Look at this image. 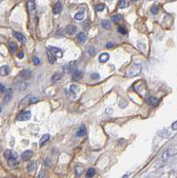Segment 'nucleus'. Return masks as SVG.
Segmentation results:
<instances>
[{"instance_id":"1","label":"nucleus","mask_w":177,"mask_h":178,"mask_svg":"<svg viewBox=\"0 0 177 178\" xmlns=\"http://www.w3.org/2000/svg\"><path fill=\"white\" fill-rule=\"evenodd\" d=\"M142 69H143V65L141 63H135V64H133L129 70H127L126 72V76L128 77H135V76H138L141 74L142 72Z\"/></svg>"},{"instance_id":"2","label":"nucleus","mask_w":177,"mask_h":178,"mask_svg":"<svg viewBox=\"0 0 177 178\" xmlns=\"http://www.w3.org/2000/svg\"><path fill=\"white\" fill-rule=\"evenodd\" d=\"M176 153H177V150L176 149H174V148H169L168 150H166L163 153V155H162V160L163 161H166L169 159V158L174 156Z\"/></svg>"},{"instance_id":"3","label":"nucleus","mask_w":177,"mask_h":178,"mask_svg":"<svg viewBox=\"0 0 177 178\" xmlns=\"http://www.w3.org/2000/svg\"><path fill=\"white\" fill-rule=\"evenodd\" d=\"M30 117H31L30 111L25 110V111H22L21 114H19L16 117V120L19 121H26V120H29Z\"/></svg>"},{"instance_id":"4","label":"nucleus","mask_w":177,"mask_h":178,"mask_svg":"<svg viewBox=\"0 0 177 178\" xmlns=\"http://www.w3.org/2000/svg\"><path fill=\"white\" fill-rule=\"evenodd\" d=\"M146 101H147V103L150 104V105H151V106H157V105H159V99H158V98H156V97H154V96H149V97H147L146 98Z\"/></svg>"},{"instance_id":"5","label":"nucleus","mask_w":177,"mask_h":178,"mask_svg":"<svg viewBox=\"0 0 177 178\" xmlns=\"http://www.w3.org/2000/svg\"><path fill=\"white\" fill-rule=\"evenodd\" d=\"M82 77H83V73L79 70H76L74 72H72V80L74 81H77V80H81Z\"/></svg>"},{"instance_id":"6","label":"nucleus","mask_w":177,"mask_h":178,"mask_svg":"<svg viewBox=\"0 0 177 178\" xmlns=\"http://www.w3.org/2000/svg\"><path fill=\"white\" fill-rule=\"evenodd\" d=\"M27 8L30 13H33L36 10V3L34 0H28L27 2Z\"/></svg>"},{"instance_id":"7","label":"nucleus","mask_w":177,"mask_h":178,"mask_svg":"<svg viewBox=\"0 0 177 178\" xmlns=\"http://www.w3.org/2000/svg\"><path fill=\"white\" fill-rule=\"evenodd\" d=\"M64 69L67 70V72H74L77 70V64L76 62H70L68 65L64 67Z\"/></svg>"},{"instance_id":"8","label":"nucleus","mask_w":177,"mask_h":178,"mask_svg":"<svg viewBox=\"0 0 177 178\" xmlns=\"http://www.w3.org/2000/svg\"><path fill=\"white\" fill-rule=\"evenodd\" d=\"M13 36L18 39V40H19L20 42H22V43H26V37H25L22 33L17 32V31H13Z\"/></svg>"},{"instance_id":"9","label":"nucleus","mask_w":177,"mask_h":178,"mask_svg":"<svg viewBox=\"0 0 177 178\" xmlns=\"http://www.w3.org/2000/svg\"><path fill=\"white\" fill-rule=\"evenodd\" d=\"M32 151H25L24 152H22V160H23V161H27V160H29L30 158L32 157Z\"/></svg>"},{"instance_id":"10","label":"nucleus","mask_w":177,"mask_h":178,"mask_svg":"<svg viewBox=\"0 0 177 178\" xmlns=\"http://www.w3.org/2000/svg\"><path fill=\"white\" fill-rule=\"evenodd\" d=\"M12 97H13V89L12 88H8L6 90V95H5V103H8L11 101Z\"/></svg>"},{"instance_id":"11","label":"nucleus","mask_w":177,"mask_h":178,"mask_svg":"<svg viewBox=\"0 0 177 178\" xmlns=\"http://www.w3.org/2000/svg\"><path fill=\"white\" fill-rule=\"evenodd\" d=\"M46 53H47V58H48V61H49V63H54V61H55V59H56V57H55V54L48 48L47 49V51H46Z\"/></svg>"},{"instance_id":"12","label":"nucleus","mask_w":177,"mask_h":178,"mask_svg":"<svg viewBox=\"0 0 177 178\" xmlns=\"http://www.w3.org/2000/svg\"><path fill=\"white\" fill-rule=\"evenodd\" d=\"M29 103H31V96L30 95L26 96L23 99V100L21 103H20V107H25V106H27Z\"/></svg>"},{"instance_id":"13","label":"nucleus","mask_w":177,"mask_h":178,"mask_svg":"<svg viewBox=\"0 0 177 178\" xmlns=\"http://www.w3.org/2000/svg\"><path fill=\"white\" fill-rule=\"evenodd\" d=\"M62 10H63V5H62V3L61 2H57L55 4L54 7H53V12L54 14H58V13H60L62 12Z\"/></svg>"},{"instance_id":"14","label":"nucleus","mask_w":177,"mask_h":178,"mask_svg":"<svg viewBox=\"0 0 177 178\" xmlns=\"http://www.w3.org/2000/svg\"><path fill=\"white\" fill-rule=\"evenodd\" d=\"M31 75H32V72H31V70H23L22 72H21V76L23 77V78H25V80H29V78H30L31 77Z\"/></svg>"},{"instance_id":"15","label":"nucleus","mask_w":177,"mask_h":178,"mask_svg":"<svg viewBox=\"0 0 177 178\" xmlns=\"http://www.w3.org/2000/svg\"><path fill=\"white\" fill-rule=\"evenodd\" d=\"M86 34L84 32H80V33L77 34V40L79 43H84L86 41Z\"/></svg>"},{"instance_id":"16","label":"nucleus","mask_w":177,"mask_h":178,"mask_svg":"<svg viewBox=\"0 0 177 178\" xmlns=\"http://www.w3.org/2000/svg\"><path fill=\"white\" fill-rule=\"evenodd\" d=\"M86 134V128L85 126H81V127H79V129H78L77 132V135L79 136V137L85 136Z\"/></svg>"},{"instance_id":"17","label":"nucleus","mask_w":177,"mask_h":178,"mask_svg":"<svg viewBox=\"0 0 177 178\" xmlns=\"http://www.w3.org/2000/svg\"><path fill=\"white\" fill-rule=\"evenodd\" d=\"M109 59H110V55L108 53H103L99 56V61L101 63H106L109 61Z\"/></svg>"},{"instance_id":"18","label":"nucleus","mask_w":177,"mask_h":178,"mask_svg":"<svg viewBox=\"0 0 177 178\" xmlns=\"http://www.w3.org/2000/svg\"><path fill=\"white\" fill-rule=\"evenodd\" d=\"M55 55H57L58 57H62L63 56V52H62V50H60L59 48H57V47H53V46H50V47H48Z\"/></svg>"},{"instance_id":"19","label":"nucleus","mask_w":177,"mask_h":178,"mask_svg":"<svg viewBox=\"0 0 177 178\" xmlns=\"http://www.w3.org/2000/svg\"><path fill=\"white\" fill-rule=\"evenodd\" d=\"M66 32L69 35H73L77 32V28L74 25H69L66 28Z\"/></svg>"},{"instance_id":"20","label":"nucleus","mask_w":177,"mask_h":178,"mask_svg":"<svg viewBox=\"0 0 177 178\" xmlns=\"http://www.w3.org/2000/svg\"><path fill=\"white\" fill-rule=\"evenodd\" d=\"M49 138H50V134H44L42 137H41V139H40V141H39V145L40 146H43L48 140H49Z\"/></svg>"},{"instance_id":"21","label":"nucleus","mask_w":177,"mask_h":178,"mask_svg":"<svg viewBox=\"0 0 177 178\" xmlns=\"http://www.w3.org/2000/svg\"><path fill=\"white\" fill-rule=\"evenodd\" d=\"M7 162H8V165H9L10 167H13V166L17 165V164H18V161H17V160H16V155L11 157L10 159H8V160H7Z\"/></svg>"},{"instance_id":"22","label":"nucleus","mask_w":177,"mask_h":178,"mask_svg":"<svg viewBox=\"0 0 177 178\" xmlns=\"http://www.w3.org/2000/svg\"><path fill=\"white\" fill-rule=\"evenodd\" d=\"M9 71H10L9 67L6 65H4L1 67V70H0V74H1V76H6L9 73Z\"/></svg>"},{"instance_id":"23","label":"nucleus","mask_w":177,"mask_h":178,"mask_svg":"<svg viewBox=\"0 0 177 178\" xmlns=\"http://www.w3.org/2000/svg\"><path fill=\"white\" fill-rule=\"evenodd\" d=\"M128 6H129V4H128V0H119V7L120 9L126 8Z\"/></svg>"},{"instance_id":"24","label":"nucleus","mask_w":177,"mask_h":178,"mask_svg":"<svg viewBox=\"0 0 177 178\" xmlns=\"http://www.w3.org/2000/svg\"><path fill=\"white\" fill-rule=\"evenodd\" d=\"M101 25L103 29L105 30H110L111 28V24L109 21H107V20H104V21H102L101 23Z\"/></svg>"},{"instance_id":"25","label":"nucleus","mask_w":177,"mask_h":178,"mask_svg":"<svg viewBox=\"0 0 177 178\" xmlns=\"http://www.w3.org/2000/svg\"><path fill=\"white\" fill-rule=\"evenodd\" d=\"M122 19H123V16L121 14H115L111 17L112 22H114V23H119L121 21Z\"/></svg>"},{"instance_id":"26","label":"nucleus","mask_w":177,"mask_h":178,"mask_svg":"<svg viewBox=\"0 0 177 178\" xmlns=\"http://www.w3.org/2000/svg\"><path fill=\"white\" fill-rule=\"evenodd\" d=\"M8 46H9V48H10L12 53H14L17 50V45L14 42H13V41H9L8 42Z\"/></svg>"},{"instance_id":"27","label":"nucleus","mask_w":177,"mask_h":178,"mask_svg":"<svg viewBox=\"0 0 177 178\" xmlns=\"http://www.w3.org/2000/svg\"><path fill=\"white\" fill-rule=\"evenodd\" d=\"M84 17H85V14H84V13H82V12H79V13H76L75 16H74L75 20H77V21H81V20L84 19Z\"/></svg>"},{"instance_id":"28","label":"nucleus","mask_w":177,"mask_h":178,"mask_svg":"<svg viewBox=\"0 0 177 178\" xmlns=\"http://www.w3.org/2000/svg\"><path fill=\"white\" fill-rule=\"evenodd\" d=\"M95 174V169L94 168H92V167H90L88 170H87V172H86V177H88V178H90V177H93V175Z\"/></svg>"},{"instance_id":"29","label":"nucleus","mask_w":177,"mask_h":178,"mask_svg":"<svg viewBox=\"0 0 177 178\" xmlns=\"http://www.w3.org/2000/svg\"><path fill=\"white\" fill-rule=\"evenodd\" d=\"M36 163L35 162H30L29 165H28V167H27V169H28V171L29 172H32V171H34L35 169H36Z\"/></svg>"},{"instance_id":"30","label":"nucleus","mask_w":177,"mask_h":178,"mask_svg":"<svg viewBox=\"0 0 177 178\" xmlns=\"http://www.w3.org/2000/svg\"><path fill=\"white\" fill-rule=\"evenodd\" d=\"M61 78H62V75H61L60 73H56V74H54V75L53 76L52 81H53V82H56V81H58V80H60Z\"/></svg>"},{"instance_id":"31","label":"nucleus","mask_w":177,"mask_h":178,"mask_svg":"<svg viewBox=\"0 0 177 178\" xmlns=\"http://www.w3.org/2000/svg\"><path fill=\"white\" fill-rule=\"evenodd\" d=\"M137 47L139 48V50L143 51V52H145L146 51V45L144 43H142V42H138L137 44Z\"/></svg>"},{"instance_id":"32","label":"nucleus","mask_w":177,"mask_h":178,"mask_svg":"<svg viewBox=\"0 0 177 178\" xmlns=\"http://www.w3.org/2000/svg\"><path fill=\"white\" fill-rule=\"evenodd\" d=\"M150 12H151L152 14H158L159 12V6H153L151 7V9H150Z\"/></svg>"},{"instance_id":"33","label":"nucleus","mask_w":177,"mask_h":178,"mask_svg":"<svg viewBox=\"0 0 177 178\" xmlns=\"http://www.w3.org/2000/svg\"><path fill=\"white\" fill-rule=\"evenodd\" d=\"M26 87H27V85H26L25 83H23V82L18 83V85H17V88H18L19 90H21V91L25 90V89H26Z\"/></svg>"},{"instance_id":"34","label":"nucleus","mask_w":177,"mask_h":178,"mask_svg":"<svg viewBox=\"0 0 177 178\" xmlns=\"http://www.w3.org/2000/svg\"><path fill=\"white\" fill-rule=\"evenodd\" d=\"M82 172H83V167H82L81 166H77V167H76V173H77V175L78 177H79V176L81 175Z\"/></svg>"},{"instance_id":"35","label":"nucleus","mask_w":177,"mask_h":178,"mask_svg":"<svg viewBox=\"0 0 177 178\" xmlns=\"http://www.w3.org/2000/svg\"><path fill=\"white\" fill-rule=\"evenodd\" d=\"M117 31H119L120 34H122V35H126V33H127V30H126V29L125 28V27H123V26H119V28H117Z\"/></svg>"},{"instance_id":"36","label":"nucleus","mask_w":177,"mask_h":178,"mask_svg":"<svg viewBox=\"0 0 177 178\" xmlns=\"http://www.w3.org/2000/svg\"><path fill=\"white\" fill-rule=\"evenodd\" d=\"M13 156H15V154L13 155V151H12L7 150V151H5V157L6 158L7 160H8V159H10V158H11V157H13Z\"/></svg>"},{"instance_id":"37","label":"nucleus","mask_w":177,"mask_h":178,"mask_svg":"<svg viewBox=\"0 0 177 178\" xmlns=\"http://www.w3.org/2000/svg\"><path fill=\"white\" fill-rule=\"evenodd\" d=\"M77 90H78V87L76 86V85H72V86H70V92L72 93V94H74L77 92Z\"/></svg>"},{"instance_id":"38","label":"nucleus","mask_w":177,"mask_h":178,"mask_svg":"<svg viewBox=\"0 0 177 178\" xmlns=\"http://www.w3.org/2000/svg\"><path fill=\"white\" fill-rule=\"evenodd\" d=\"M104 8H105V6H104V5H103V4L97 5V6H96V7H95V9H96V11H97V12H102V11H103V10H104Z\"/></svg>"},{"instance_id":"39","label":"nucleus","mask_w":177,"mask_h":178,"mask_svg":"<svg viewBox=\"0 0 177 178\" xmlns=\"http://www.w3.org/2000/svg\"><path fill=\"white\" fill-rule=\"evenodd\" d=\"M32 62H33V63L35 65H39V64H40V60H39V58L37 57V56H34L32 58Z\"/></svg>"},{"instance_id":"40","label":"nucleus","mask_w":177,"mask_h":178,"mask_svg":"<svg viewBox=\"0 0 177 178\" xmlns=\"http://www.w3.org/2000/svg\"><path fill=\"white\" fill-rule=\"evenodd\" d=\"M100 77V75L99 74H98V73H93L92 75H91V78H92V80H98V78H99Z\"/></svg>"},{"instance_id":"41","label":"nucleus","mask_w":177,"mask_h":178,"mask_svg":"<svg viewBox=\"0 0 177 178\" xmlns=\"http://www.w3.org/2000/svg\"><path fill=\"white\" fill-rule=\"evenodd\" d=\"M126 102L125 101V100H121L120 102H119V106L121 107V108H125L126 106Z\"/></svg>"},{"instance_id":"42","label":"nucleus","mask_w":177,"mask_h":178,"mask_svg":"<svg viewBox=\"0 0 177 178\" xmlns=\"http://www.w3.org/2000/svg\"><path fill=\"white\" fill-rule=\"evenodd\" d=\"M88 53H89L91 55H94V53H95V50H94V48H93V47H89V49H88Z\"/></svg>"},{"instance_id":"43","label":"nucleus","mask_w":177,"mask_h":178,"mask_svg":"<svg viewBox=\"0 0 177 178\" xmlns=\"http://www.w3.org/2000/svg\"><path fill=\"white\" fill-rule=\"evenodd\" d=\"M24 57V53L22 51V52H20L19 53H18V58H20V59H22Z\"/></svg>"},{"instance_id":"44","label":"nucleus","mask_w":177,"mask_h":178,"mask_svg":"<svg viewBox=\"0 0 177 178\" xmlns=\"http://www.w3.org/2000/svg\"><path fill=\"white\" fill-rule=\"evenodd\" d=\"M38 99L37 97H32L31 96V103H37Z\"/></svg>"},{"instance_id":"45","label":"nucleus","mask_w":177,"mask_h":178,"mask_svg":"<svg viewBox=\"0 0 177 178\" xmlns=\"http://www.w3.org/2000/svg\"><path fill=\"white\" fill-rule=\"evenodd\" d=\"M112 112H113V110H112V109H110V108L106 109V113H107V114L110 115V114H112Z\"/></svg>"},{"instance_id":"46","label":"nucleus","mask_w":177,"mask_h":178,"mask_svg":"<svg viewBox=\"0 0 177 178\" xmlns=\"http://www.w3.org/2000/svg\"><path fill=\"white\" fill-rule=\"evenodd\" d=\"M172 128H173V130H177V121H175L174 123H173Z\"/></svg>"},{"instance_id":"47","label":"nucleus","mask_w":177,"mask_h":178,"mask_svg":"<svg viewBox=\"0 0 177 178\" xmlns=\"http://www.w3.org/2000/svg\"><path fill=\"white\" fill-rule=\"evenodd\" d=\"M46 166H51V160H49V159H46Z\"/></svg>"},{"instance_id":"48","label":"nucleus","mask_w":177,"mask_h":178,"mask_svg":"<svg viewBox=\"0 0 177 178\" xmlns=\"http://www.w3.org/2000/svg\"><path fill=\"white\" fill-rule=\"evenodd\" d=\"M0 87H1V93H4L5 92V86L3 83H1V85H0Z\"/></svg>"},{"instance_id":"49","label":"nucleus","mask_w":177,"mask_h":178,"mask_svg":"<svg viewBox=\"0 0 177 178\" xmlns=\"http://www.w3.org/2000/svg\"><path fill=\"white\" fill-rule=\"evenodd\" d=\"M113 46H114V44H113V43H108V44L106 45V46H107V47H112Z\"/></svg>"},{"instance_id":"50","label":"nucleus","mask_w":177,"mask_h":178,"mask_svg":"<svg viewBox=\"0 0 177 178\" xmlns=\"http://www.w3.org/2000/svg\"><path fill=\"white\" fill-rule=\"evenodd\" d=\"M122 178H128V174H125Z\"/></svg>"},{"instance_id":"51","label":"nucleus","mask_w":177,"mask_h":178,"mask_svg":"<svg viewBox=\"0 0 177 178\" xmlns=\"http://www.w3.org/2000/svg\"><path fill=\"white\" fill-rule=\"evenodd\" d=\"M106 1H108V2H111L112 0H106Z\"/></svg>"},{"instance_id":"52","label":"nucleus","mask_w":177,"mask_h":178,"mask_svg":"<svg viewBox=\"0 0 177 178\" xmlns=\"http://www.w3.org/2000/svg\"><path fill=\"white\" fill-rule=\"evenodd\" d=\"M133 1H137V0H133Z\"/></svg>"}]
</instances>
